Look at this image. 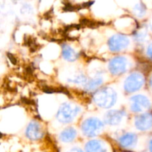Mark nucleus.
Returning <instances> with one entry per match:
<instances>
[{
  "mask_svg": "<svg viewBox=\"0 0 152 152\" xmlns=\"http://www.w3.org/2000/svg\"><path fill=\"white\" fill-rule=\"evenodd\" d=\"M38 130L39 127L37 126H36V125L34 126L31 125V126H29L28 129V135L29 136V137L33 138V139H37V138L40 137V132Z\"/></svg>",
  "mask_w": 152,
  "mask_h": 152,
  "instance_id": "nucleus-9",
  "label": "nucleus"
},
{
  "mask_svg": "<svg viewBox=\"0 0 152 152\" xmlns=\"http://www.w3.org/2000/svg\"><path fill=\"white\" fill-rule=\"evenodd\" d=\"M133 101L134 102L133 108H135V111H141L142 109H145L149 106V102L144 96H135L133 98Z\"/></svg>",
  "mask_w": 152,
  "mask_h": 152,
  "instance_id": "nucleus-5",
  "label": "nucleus"
},
{
  "mask_svg": "<svg viewBox=\"0 0 152 152\" xmlns=\"http://www.w3.org/2000/svg\"><path fill=\"white\" fill-rule=\"evenodd\" d=\"M151 87H152V78H151Z\"/></svg>",
  "mask_w": 152,
  "mask_h": 152,
  "instance_id": "nucleus-13",
  "label": "nucleus"
},
{
  "mask_svg": "<svg viewBox=\"0 0 152 152\" xmlns=\"http://www.w3.org/2000/svg\"><path fill=\"white\" fill-rule=\"evenodd\" d=\"M136 126L140 129H149L152 126V117L150 115L141 116L136 121Z\"/></svg>",
  "mask_w": 152,
  "mask_h": 152,
  "instance_id": "nucleus-7",
  "label": "nucleus"
},
{
  "mask_svg": "<svg viewBox=\"0 0 152 152\" xmlns=\"http://www.w3.org/2000/svg\"><path fill=\"white\" fill-rule=\"evenodd\" d=\"M151 148H152V141H151Z\"/></svg>",
  "mask_w": 152,
  "mask_h": 152,
  "instance_id": "nucleus-14",
  "label": "nucleus"
},
{
  "mask_svg": "<svg viewBox=\"0 0 152 152\" xmlns=\"http://www.w3.org/2000/svg\"><path fill=\"white\" fill-rule=\"evenodd\" d=\"M126 68L124 59L122 58H117L114 60L111 61L110 64V69L111 72L114 74H120V73L123 72V70Z\"/></svg>",
  "mask_w": 152,
  "mask_h": 152,
  "instance_id": "nucleus-3",
  "label": "nucleus"
},
{
  "mask_svg": "<svg viewBox=\"0 0 152 152\" xmlns=\"http://www.w3.org/2000/svg\"><path fill=\"white\" fill-rule=\"evenodd\" d=\"M128 39L123 36H115L109 41L110 49L112 50H119L124 48L128 45Z\"/></svg>",
  "mask_w": 152,
  "mask_h": 152,
  "instance_id": "nucleus-1",
  "label": "nucleus"
},
{
  "mask_svg": "<svg viewBox=\"0 0 152 152\" xmlns=\"http://www.w3.org/2000/svg\"><path fill=\"white\" fill-rule=\"evenodd\" d=\"M75 136V132L73 129H68V130H65V132L62 134V139L64 141H68L73 140Z\"/></svg>",
  "mask_w": 152,
  "mask_h": 152,
  "instance_id": "nucleus-11",
  "label": "nucleus"
},
{
  "mask_svg": "<svg viewBox=\"0 0 152 152\" xmlns=\"http://www.w3.org/2000/svg\"><path fill=\"white\" fill-rule=\"evenodd\" d=\"M135 140V136L133 134H127L126 136H123L120 139V142L123 145H130L134 143Z\"/></svg>",
  "mask_w": 152,
  "mask_h": 152,
  "instance_id": "nucleus-10",
  "label": "nucleus"
},
{
  "mask_svg": "<svg viewBox=\"0 0 152 152\" xmlns=\"http://www.w3.org/2000/svg\"><path fill=\"white\" fill-rule=\"evenodd\" d=\"M101 125L102 124L98 120H88L86 123V124L84 125L85 132L88 135L94 134L95 132H98L97 130L99 129Z\"/></svg>",
  "mask_w": 152,
  "mask_h": 152,
  "instance_id": "nucleus-4",
  "label": "nucleus"
},
{
  "mask_svg": "<svg viewBox=\"0 0 152 152\" xmlns=\"http://www.w3.org/2000/svg\"><path fill=\"white\" fill-rule=\"evenodd\" d=\"M76 114L74 112V110L71 108V106L65 105V107H62L60 111H59V115H60V120L64 122H68L72 120L73 117Z\"/></svg>",
  "mask_w": 152,
  "mask_h": 152,
  "instance_id": "nucleus-6",
  "label": "nucleus"
},
{
  "mask_svg": "<svg viewBox=\"0 0 152 152\" xmlns=\"http://www.w3.org/2000/svg\"><path fill=\"white\" fill-rule=\"evenodd\" d=\"M148 55L150 56V57L152 58V45H150V47L148 48Z\"/></svg>",
  "mask_w": 152,
  "mask_h": 152,
  "instance_id": "nucleus-12",
  "label": "nucleus"
},
{
  "mask_svg": "<svg viewBox=\"0 0 152 152\" xmlns=\"http://www.w3.org/2000/svg\"><path fill=\"white\" fill-rule=\"evenodd\" d=\"M63 56L67 60H74L77 56L74 50H72L68 46H65L63 48Z\"/></svg>",
  "mask_w": 152,
  "mask_h": 152,
  "instance_id": "nucleus-8",
  "label": "nucleus"
},
{
  "mask_svg": "<svg viewBox=\"0 0 152 152\" xmlns=\"http://www.w3.org/2000/svg\"><path fill=\"white\" fill-rule=\"evenodd\" d=\"M142 84V79L140 75L138 74H134L130 76L126 82V90L129 91H134L137 90Z\"/></svg>",
  "mask_w": 152,
  "mask_h": 152,
  "instance_id": "nucleus-2",
  "label": "nucleus"
}]
</instances>
